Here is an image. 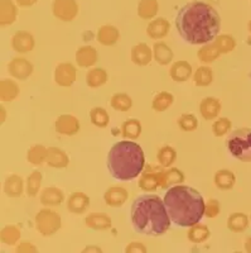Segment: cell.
Masks as SVG:
<instances>
[{
  "mask_svg": "<svg viewBox=\"0 0 251 253\" xmlns=\"http://www.w3.org/2000/svg\"><path fill=\"white\" fill-rule=\"evenodd\" d=\"M176 27L184 42L189 44L210 43L221 28L216 9L203 1H191L178 10Z\"/></svg>",
  "mask_w": 251,
  "mask_h": 253,
  "instance_id": "6da1fadb",
  "label": "cell"
},
{
  "mask_svg": "<svg viewBox=\"0 0 251 253\" xmlns=\"http://www.w3.org/2000/svg\"><path fill=\"white\" fill-rule=\"evenodd\" d=\"M130 216L133 229L148 237L166 234L172 223L164 200L154 194L138 196L132 204Z\"/></svg>",
  "mask_w": 251,
  "mask_h": 253,
  "instance_id": "7a4b0ae2",
  "label": "cell"
},
{
  "mask_svg": "<svg viewBox=\"0 0 251 253\" xmlns=\"http://www.w3.org/2000/svg\"><path fill=\"white\" fill-rule=\"evenodd\" d=\"M164 204L172 223L178 227H192L205 216L206 203L200 191L187 185L169 187L164 195Z\"/></svg>",
  "mask_w": 251,
  "mask_h": 253,
  "instance_id": "3957f363",
  "label": "cell"
},
{
  "mask_svg": "<svg viewBox=\"0 0 251 253\" xmlns=\"http://www.w3.org/2000/svg\"><path fill=\"white\" fill-rule=\"evenodd\" d=\"M144 166L145 155L143 148L130 139L117 142L108 151V169L115 180H134L143 172Z\"/></svg>",
  "mask_w": 251,
  "mask_h": 253,
  "instance_id": "277c9868",
  "label": "cell"
},
{
  "mask_svg": "<svg viewBox=\"0 0 251 253\" xmlns=\"http://www.w3.org/2000/svg\"><path fill=\"white\" fill-rule=\"evenodd\" d=\"M228 152L241 162H251V128H239L227 138Z\"/></svg>",
  "mask_w": 251,
  "mask_h": 253,
  "instance_id": "5b68a950",
  "label": "cell"
},
{
  "mask_svg": "<svg viewBox=\"0 0 251 253\" xmlns=\"http://www.w3.org/2000/svg\"><path fill=\"white\" fill-rule=\"evenodd\" d=\"M36 229L42 234L43 237H51L56 234L61 229L62 220L57 211L44 207L37 213L35 218Z\"/></svg>",
  "mask_w": 251,
  "mask_h": 253,
  "instance_id": "8992f818",
  "label": "cell"
},
{
  "mask_svg": "<svg viewBox=\"0 0 251 253\" xmlns=\"http://www.w3.org/2000/svg\"><path fill=\"white\" fill-rule=\"evenodd\" d=\"M52 13L63 22H71L78 14V4L76 0H53Z\"/></svg>",
  "mask_w": 251,
  "mask_h": 253,
  "instance_id": "52a82bcc",
  "label": "cell"
},
{
  "mask_svg": "<svg viewBox=\"0 0 251 253\" xmlns=\"http://www.w3.org/2000/svg\"><path fill=\"white\" fill-rule=\"evenodd\" d=\"M77 79V70L70 62L58 63L54 70V83L58 86L70 87L72 86Z\"/></svg>",
  "mask_w": 251,
  "mask_h": 253,
  "instance_id": "ba28073f",
  "label": "cell"
},
{
  "mask_svg": "<svg viewBox=\"0 0 251 253\" xmlns=\"http://www.w3.org/2000/svg\"><path fill=\"white\" fill-rule=\"evenodd\" d=\"M8 72L17 80H26L33 74V65L24 57H14L8 63Z\"/></svg>",
  "mask_w": 251,
  "mask_h": 253,
  "instance_id": "9c48e42d",
  "label": "cell"
},
{
  "mask_svg": "<svg viewBox=\"0 0 251 253\" xmlns=\"http://www.w3.org/2000/svg\"><path fill=\"white\" fill-rule=\"evenodd\" d=\"M80 121L74 115L62 114L54 122L56 132L63 135H74L80 132Z\"/></svg>",
  "mask_w": 251,
  "mask_h": 253,
  "instance_id": "30bf717a",
  "label": "cell"
},
{
  "mask_svg": "<svg viewBox=\"0 0 251 253\" xmlns=\"http://www.w3.org/2000/svg\"><path fill=\"white\" fill-rule=\"evenodd\" d=\"M35 37L26 31H18L12 37V47L18 53H28L35 48Z\"/></svg>",
  "mask_w": 251,
  "mask_h": 253,
  "instance_id": "8fae6325",
  "label": "cell"
},
{
  "mask_svg": "<svg viewBox=\"0 0 251 253\" xmlns=\"http://www.w3.org/2000/svg\"><path fill=\"white\" fill-rule=\"evenodd\" d=\"M129 199L128 190L121 186H111L106 190L104 194V200L106 205L111 208H120L123 207Z\"/></svg>",
  "mask_w": 251,
  "mask_h": 253,
  "instance_id": "7c38bea8",
  "label": "cell"
},
{
  "mask_svg": "<svg viewBox=\"0 0 251 253\" xmlns=\"http://www.w3.org/2000/svg\"><path fill=\"white\" fill-rule=\"evenodd\" d=\"M89 207L90 198L85 193H81V191H76V193L71 194L70 198L67 199V209L72 214L81 215L89 209Z\"/></svg>",
  "mask_w": 251,
  "mask_h": 253,
  "instance_id": "4fadbf2b",
  "label": "cell"
},
{
  "mask_svg": "<svg viewBox=\"0 0 251 253\" xmlns=\"http://www.w3.org/2000/svg\"><path fill=\"white\" fill-rule=\"evenodd\" d=\"M46 164L53 169H65L70 165V157L65 151L58 147H48Z\"/></svg>",
  "mask_w": 251,
  "mask_h": 253,
  "instance_id": "5bb4252c",
  "label": "cell"
},
{
  "mask_svg": "<svg viewBox=\"0 0 251 253\" xmlns=\"http://www.w3.org/2000/svg\"><path fill=\"white\" fill-rule=\"evenodd\" d=\"M200 113L206 121H214L221 113V101L212 96L202 99L200 104Z\"/></svg>",
  "mask_w": 251,
  "mask_h": 253,
  "instance_id": "9a60e30c",
  "label": "cell"
},
{
  "mask_svg": "<svg viewBox=\"0 0 251 253\" xmlns=\"http://www.w3.org/2000/svg\"><path fill=\"white\" fill-rule=\"evenodd\" d=\"M130 57L138 66H148L153 60V49L145 43H138L132 48Z\"/></svg>",
  "mask_w": 251,
  "mask_h": 253,
  "instance_id": "2e32d148",
  "label": "cell"
},
{
  "mask_svg": "<svg viewBox=\"0 0 251 253\" xmlns=\"http://www.w3.org/2000/svg\"><path fill=\"white\" fill-rule=\"evenodd\" d=\"M39 200L43 207H60L63 203V200H65V194L58 187L49 186L43 190Z\"/></svg>",
  "mask_w": 251,
  "mask_h": 253,
  "instance_id": "e0dca14e",
  "label": "cell"
},
{
  "mask_svg": "<svg viewBox=\"0 0 251 253\" xmlns=\"http://www.w3.org/2000/svg\"><path fill=\"white\" fill-rule=\"evenodd\" d=\"M159 180L160 187L163 189H169L172 186L179 185L184 181V175L179 169L171 167L166 171H159Z\"/></svg>",
  "mask_w": 251,
  "mask_h": 253,
  "instance_id": "ac0fdd59",
  "label": "cell"
},
{
  "mask_svg": "<svg viewBox=\"0 0 251 253\" xmlns=\"http://www.w3.org/2000/svg\"><path fill=\"white\" fill-rule=\"evenodd\" d=\"M171 29V24L166 18H155L154 20H151L150 23L148 24L146 28V33L151 40H162L166 37L169 33Z\"/></svg>",
  "mask_w": 251,
  "mask_h": 253,
  "instance_id": "d6986e66",
  "label": "cell"
},
{
  "mask_svg": "<svg viewBox=\"0 0 251 253\" xmlns=\"http://www.w3.org/2000/svg\"><path fill=\"white\" fill-rule=\"evenodd\" d=\"M76 63L80 67H92L97 62V51L92 46H82L76 51Z\"/></svg>",
  "mask_w": 251,
  "mask_h": 253,
  "instance_id": "ffe728a7",
  "label": "cell"
},
{
  "mask_svg": "<svg viewBox=\"0 0 251 253\" xmlns=\"http://www.w3.org/2000/svg\"><path fill=\"white\" fill-rule=\"evenodd\" d=\"M18 8L13 0H0V24L10 26L17 20Z\"/></svg>",
  "mask_w": 251,
  "mask_h": 253,
  "instance_id": "44dd1931",
  "label": "cell"
},
{
  "mask_svg": "<svg viewBox=\"0 0 251 253\" xmlns=\"http://www.w3.org/2000/svg\"><path fill=\"white\" fill-rule=\"evenodd\" d=\"M169 76L176 83H184L192 76V66L187 61H176L169 70Z\"/></svg>",
  "mask_w": 251,
  "mask_h": 253,
  "instance_id": "7402d4cb",
  "label": "cell"
},
{
  "mask_svg": "<svg viewBox=\"0 0 251 253\" xmlns=\"http://www.w3.org/2000/svg\"><path fill=\"white\" fill-rule=\"evenodd\" d=\"M86 227L94 230H108L111 228V218L103 213H91L85 218Z\"/></svg>",
  "mask_w": 251,
  "mask_h": 253,
  "instance_id": "603a6c76",
  "label": "cell"
},
{
  "mask_svg": "<svg viewBox=\"0 0 251 253\" xmlns=\"http://www.w3.org/2000/svg\"><path fill=\"white\" fill-rule=\"evenodd\" d=\"M4 193L9 198H19L24 193V181L19 175H10L4 182Z\"/></svg>",
  "mask_w": 251,
  "mask_h": 253,
  "instance_id": "cb8c5ba5",
  "label": "cell"
},
{
  "mask_svg": "<svg viewBox=\"0 0 251 253\" xmlns=\"http://www.w3.org/2000/svg\"><path fill=\"white\" fill-rule=\"evenodd\" d=\"M120 38V32L114 26H103L97 32V42L103 46H114Z\"/></svg>",
  "mask_w": 251,
  "mask_h": 253,
  "instance_id": "d4e9b609",
  "label": "cell"
},
{
  "mask_svg": "<svg viewBox=\"0 0 251 253\" xmlns=\"http://www.w3.org/2000/svg\"><path fill=\"white\" fill-rule=\"evenodd\" d=\"M214 182L217 189L223 190V191L231 190L235 186V184H236V176H235L232 171L222 169V170H218L215 173Z\"/></svg>",
  "mask_w": 251,
  "mask_h": 253,
  "instance_id": "484cf974",
  "label": "cell"
},
{
  "mask_svg": "<svg viewBox=\"0 0 251 253\" xmlns=\"http://www.w3.org/2000/svg\"><path fill=\"white\" fill-rule=\"evenodd\" d=\"M139 187L145 193H153L158 187H160V180H159V171H145L143 175L140 176L139 182H138Z\"/></svg>",
  "mask_w": 251,
  "mask_h": 253,
  "instance_id": "4316f807",
  "label": "cell"
},
{
  "mask_svg": "<svg viewBox=\"0 0 251 253\" xmlns=\"http://www.w3.org/2000/svg\"><path fill=\"white\" fill-rule=\"evenodd\" d=\"M153 57L159 65L166 66L173 61L174 55L168 44H166L164 42H155L153 46Z\"/></svg>",
  "mask_w": 251,
  "mask_h": 253,
  "instance_id": "83f0119b",
  "label": "cell"
},
{
  "mask_svg": "<svg viewBox=\"0 0 251 253\" xmlns=\"http://www.w3.org/2000/svg\"><path fill=\"white\" fill-rule=\"evenodd\" d=\"M19 86L12 79H3L0 81V99L1 101H13L19 95Z\"/></svg>",
  "mask_w": 251,
  "mask_h": 253,
  "instance_id": "f1b7e54d",
  "label": "cell"
},
{
  "mask_svg": "<svg viewBox=\"0 0 251 253\" xmlns=\"http://www.w3.org/2000/svg\"><path fill=\"white\" fill-rule=\"evenodd\" d=\"M106 83H108V72L100 67H94L86 75V84H87V86L92 87V89L104 86Z\"/></svg>",
  "mask_w": 251,
  "mask_h": 253,
  "instance_id": "f546056e",
  "label": "cell"
},
{
  "mask_svg": "<svg viewBox=\"0 0 251 253\" xmlns=\"http://www.w3.org/2000/svg\"><path fill=\"white\" fill-rule=\"evenodd\" d=\"M250 219L244 213H232L227 219V228L234 233H241L248 229Z\"/></svg>",
  "mask_w": 251,
  "mask_h": 253,
  "instance_id": "4dcf8cb0",
  "label": "cell"
},
{
  "mask_svg": "<svg viewBox=\"0 0 251 253\" xmlns=\"http://www.w3.org/2000/svg\"><path fill=\"white\" fill-rule=\"evenodd\" d=\"M121 134L125 139L135 141L142 134V123L135 118H130L125 121L121 126Z\"/></svg>",
  "mask_w": 251,
  "mask_h": 253,
  "instance_id": "1f68e13d",
  "label": "cell"
},
{
  "mask_svg": "<svg viewBox=\"0 0 251 253\" xmlns=\"http://www.w3.org/2000/svg\"><path fill=\"white\" fill-rule=\"evenodd\" d=\"M27 160L33 166H42L47 160V148L42 144H35L27 152Z\"/></svg>",
  "mask_w": 251,
  "mask_h": 253,
  "instance_id": "d6a6232c",
  "label": "cell"
},
{
  "mask_svg": "<svg viewBox=\"0 0 251 253\" xmlns=\"http://www.w3.org/2000/svg\"><path fill=\"white\" fill-rule=\"evenodd\" d=\"M158 1L157 0H140L138 4V15L142 19H153L158 13Z\"/></svg>",
  "mask_w": 251,
  "mask_h": 253,
  "instance_id": "836d02e7",
  "label": "cell"
},
{
  "mask_svg": "<svg viewBox=\"0 0 251 253\" xmlns=\"http://www.w3.org/2000/svg\"><path fill=\"white\" fill-rule=\"evenodd\" d=\"M210 236H211V232H210L209 227L200 224V223L189 227L188 233H187V237L192 243H203L210 238Z\"/></svg>",
  "mask_w": 251,
  "mask_h": 253,
  "instance_id": "e575fe53",
  "label": "cell"
},
{
  "mask_svg": "<svg viewBox=\"0 0 251 253\" xmlns=\"http://www.w3.org/2000/svg\"><path fill=\"white\" fill-rule=\"evenodd\" d=\"M174 103V96L168 91H160L154 96L153 101H151V108L155 112L160 113L167 110L168 108L172 107V104Z\"/></svg>",
  "mask_w": 251,
  "mask_h": 253,
  "instance_id": "d590c367",
  "label": "cell"
},
{
  "mask_svg": "<svg viewBox=\"0 0 251 253\" xmlns=\"http://www.w3.org/2000/svg\"><path fill=\"white\" fill-rule=\"evenodd\" d=\"M221 53L218 52L217 47L215 46L214 42H210V43H206L198 49L197 57L198 60L202 63H212L220 57Z\"/></svg>",
  "mask_w": 251,
  "mask_h": 253,
  "instance_id": "8d00e7d4",
  "label": "cell"
},
{
  "mask_svg": "<svg viewBox=\"0 0 251 253\" xmlns=\"http://www.w3.org/2000/svg\"><path fill=\"white\" fill-rule=\"evenodd\" d=\"M193 81L196 86H209L214 81V71L209 66H200L194 72Z\"/></svg>",
  "mask_w": 251,
  "mask_h": 253,
  "instance_id": "74e56055",
  "label": "cell"
},
{
  "mask_svg": "<svg viewBox=\"0 0 251 253\" xmlns=\"http://www.w3.org/2000/svg\"><path fill=\"white\" fill-rule=\"evenodd\" d=\"M214 43L221 55H227L236 47V40L230 35H220L215 38Z\"/></svg>",
  "mask_w": 251,
  "mask_h": 253,
  "instance_id": "f35d334b",
  "label": "cell"
},
{
  "mask_svg": "<svg viewBox=\"0 0 251 253\" xmlns=\"http://www.w3.org/2000/svg\"><path fill=\"white\" fill-rule=\"evenodd\" d=\"M20 229L17 225H5L0 232V239L4 245L15 246L20 239Z\"/></svg>",
  "mask_w": 251,
  "mask_h": 253,
  "instance_id": "ab89813d",
  "label": "cell"
},
{
  "mask_svg": "<svg viewBox=\"0 0 251 253\" xmlns=\"http://www.w3.org/2000/svg\"><path fill=\"white\" fill-rule=\"evenodd\" d=\"M110 105H111L112 109L117 110V112H128V110L132 109L133 100L129 95L117 92V94H114L111 96Z\"/></svg>",
  "mask_w": 251,
  "mask_h": 253,
  "instance_id": "60d3db41",
  "label": "cell"
},
{
  "mask_svg": "<svg viewBox=\"0 0 251 253\" xmlns=\"http://www.w3.org/2000/svg\"><path fill=\"white\" fill-rule=\"evenodd\" d=\"M90 121L97 128H105L110 123V115L104 108H92L90 110Z\"/></svg>",
  "mask_w": 251,
  "mask_h": 253,
  "instance_id": "b9f144b4",
  "label": "cell"
},
{
  "mask_svg": "<svg viewBox=\"0 0 251 253\" xmlns=\"http://www.w3.org/2000/svg\"><path fill=\"white\" fill-rule=\"evenodd\" d=\"M42 180L43 176L39 170H35L28 176V178H27V194H28V196H31V198L37 196L40 186H42Z\"/></svg>",
  "mask_w": 251,
  "mask_h": 253,
  "instance_id": "7bdbcfd3",
  "label": "cell"
},
{
  "mask_svg": "<svg viewBox=\"0 0 251 253\" xmlns=\"http://www.w3.org/2000/svg\"><path fill=\"white\" fill-rule=\"evenodd\" d=\"M157 160L163 167H171L177 160V151L172 146L162 147L157 153Z\"/></svg>",
  "mask_w": 251,
  "mask_h": 253,
  "instance_id": "ee69618b",
  "label": "cell"
},
{
  "mask_svg": "<svg viewBox=\"0 0 251 253\" xmlns=\"http://www.w3.org/2000/svg\"><path fill=\"white\" fill-rule=\"evenodd\" d=\"M178 126L184 132H192L197 129L198 121L193 114H182L178 118Z\"/></svg>",
  "mask_w": 251,
  "mask_h": 253,
  "instance_id": "f6af8a7d",
  "label": "cell"
},
{
  "mask_svg": "<svg viewBox=\"0 0 251 253\" xmlns=\"http://www.w3.org/2000/svg\"><path fill=\"white\" fill-rule=\"evenodd\" d=\"M232 123L228 118H218L212 124V133L215 137H222L226 133L230 132Z\"/></svg>",
  "mask_w": 251,
  "mask_h": 253,
  "instance_id": "bcb514c9",
  "label": "cell"
},
{
  "mask_svg": "<svg viewBox=\"0 0 251 253\" xmlns=\"http://www.w3.org/2000/svg\"><path fill=\"white\" fill-rule=\"evenodd\" d=\"M220 203L216 199H210L209 202L206 203L205 207V215L206 218H216L220 214Z\"/></svg>",
  "mask_w": 251,
  "mask_h": 253,
  "instance_id": "7dc6e473",
  "label": "cell"
},
{
  "mask_svg": "<svg viewBox=\"0 0 251 253\" xmlns=\"http://www.w3.org/2000/svg\"><path fill=\"white\" fill-rule=\"evenodd\" d=\"M15 252L17 253H35V252H38V250H37V247H35V246L32 245L29 241H23V242H20L19 245L17 246V248H15Z\"/></svg>",
  "mask_w": 251,
  "mask_h": 253,
  "instance_id": "c3c4849f",
  "label": "cell"
},
{
  "mask_svg": "<svg viewBox=\"0 0 251 253\" xmlns=\"http://www.w3.org/2000/svg\"><path fill=\"white\" fill-rule=\"evenodd\" d=\"M126 253H145L146 248L142 242H132L129 243L128 247L125 248Z\"/></svg>",
  "mask_w": 251,
  "mask_h": 253,
  "instance_id": "681fc988",
  "label": "cell"
},
{
  "mask_svg": "<svg viewBox=\"0 0 251 253\" xmlns=\"http://www.w3.org/2000/svg\"><path fill=\"white\" fill-rule=\"evenodd\" d=\"M38 0H15V3L19 6H32L37 3Z\"/></svg>",
  "mask_w": 251,
  "mask_h": 253,
  "instance_id": "f907efd6",
  "label": "cell"
},
{
  "mask_svg": "<svg viewBox=\"0 0 251 253\" xmlns=\"http://www.w3.org/2000/svg\"><path fill=\"white\" fill-rule=\"evenodd\" d=\"M83 253H87V252H99V253H101L103 252V250H101V248H99V247H94V246H90V247H86L85 250L82 251Z\"/></svg>",
  "mask_w": 251,
  "mask_h": 253,
  "instance_id": "816d5d0a",
  "label": "cell"
},
{
  "mask_svg": "<svg viewBox=\"0 0 251 253\" xmlns=\"http://www.w3.org/2000/svg\"><path fill=\"white\" fill-rule=\"evenodd\" d=\"M244 247H245L246 252L251 253V237H248V238L245 239V245H244Z\"/></svg>",
  "mask_w": 251,
  "mask_h": 253,
  "instance_id": "f5cc1de1",
  "label": "cell"
},
{
  "mask_svg": "<svg viewBox=\"0 0 251 253\" xmlns=\"http://www.w3.org/2000/svg\"><path fill=\"white\" fill-rule=\"evenodd\" d=\"M4 121H5V109L1 107V123H4Z\"/></svg>",
  "mask_w": 251,
  "mask_h": 253,
  "instance_id": "db71d44e",
  "label": "cell"
},
{
  "mask_svg": "<svg viewBox=\"0 0 251 253\" xmlns=\"http://www.w3.org/2000/svg\"><path fill=\"white\" fill-rule=\"evenodd\" d=\"M249 31H250V33H251V20H250V23H249Z\"/></svg>",
  "mask_w": 251,
  "mask_h": 253,
  "instance_id": "11a10c76",
  "label": "cell"
},
{
  "mask_svg": "<svg viewBox=\"0 0 251 253\" xmlns=\"http://www.w3.org/2000/svg\"><path fill=\"white\" fill-rule=\"evenodd\" d=\"M250 221H251V215H250Z\"/></svg>",
  "mask_w": 251,
  "mask_h": 253,
  "instance_id": "9f6ffc18",
  "label": "cell"
}]
</instances>
